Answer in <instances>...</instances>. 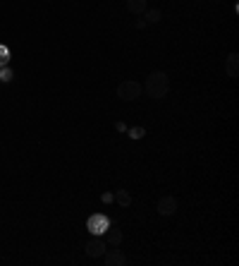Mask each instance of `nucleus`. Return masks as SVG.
Returning a JSON list of instances; mask_svg holds the SVG:
<instances>
[{"label": "nucleus", "mask_w": 239, "mask_h": 266, "mask_svg": "<svg viewBox=\"0 0 239 266\" xmlns=\"http://www.w3.org/2000/svg\"><path fill=\"white\" fill-rule=\"evenodd\" d=\"M143 91L151 98H165L167 91H170V77L163 70H153V72L146 77V84H143Z\"/></svg>", "instance_id": "nucleus-1"}, {"label": "nucleus", "mask_w": 239, "mask_h": 266, "mask_svg": "<svg viewBox=\"0 0 239 266\" xmlns=\"http://www.w3.org/2000/svg\"><path fill=\"white\" fill-rule=\"evenodd\" d=\"M115 94H118L120 101H139L143 94V86L139 82H134V79H127V82H120Z\"/></svg>", "instance_id": "nucleus-2"}, {"label": "nucleus", "mask_w": 239, "mask_h": 266, "mask_svg": "<svg viewBox=\"0 0 239 266\" xmlns=\"http://www.w3.org/2000/svg\"><path fill=\"white\" fill-rule=\"evenodd\" d=\"M155 211H158L160 216H175V214H177V199H175L172 194H167V197H163V199H158Z\"/></svg>", "instance_id": "nucleus-3"}, {"label": "nucleus", "mask_w": 239, "mask_h": 266, "mask_svg": "<svg viewBox=\"0 0 239 266\" xmlns=\"http://www.w3.org/2000/svg\"><path fill=\"white\" fill-rule=\"evenodd\" d=\"M103 262H106V266H124L127 264V254L122 252V250H110V252L106 250Z\"/></svg>", "instance_id": "nucleus-4"}, {"label": "nucleus", "mask_w": 239, "mask_h": 266, "mask_svg": "<svg viewBox=\"0 0 239 266\" xmlns=\"http://www.w3.org/2000/svg\"><path fill=\"white\" fill-rule=\"evenodd\" d=\"M225 74L230 79H237L239 77V53H230L225 58Z\"/></svg>", "instance_id": "nucleus-5"}, {"label": "nucleus", "mask_w": 239, "mask_h": 266, "mask_svg": "<svg viewBox=\"0 0 239 266\" xmlns=\"http://www.w3.org/2000/svg\"><path fill=\"white\" fill-rule=\"evenodd\" d=\"M86 226H89V230H94L96 235H101V233H106V230L110 228V221H108L106 216H101V214H98V216L89 218V223H86Z\"/></svg>", "instance_id": "nucleus-6"}, {"label": "nucleus", "mask_w": 239, "mask_h": 266, "mask_svg": "<svg viewBox=\"0 0 239 266\" xmlns=\"http://www.w3.org/2000/svg\"><path fill=\"white\" fill-rule=\"evenodd\" d=\"M84 250H86V254H89V257H94V259H96V257H103V254H106V242L96 238V240L86 242V247H84Z\"/></svg>", "instance_id": "nucleus-7"}, {"label": "nucleus", "mask_w": 239, "mask_h": 266, "mask_svg": "<svg viewBox=\"0 0 239 266\" xmlns=\"http://www.w3.org/2000/svg\"><path fill=\"white\" fill-rule=\"evenodd\" d=\"M127 10H129V14H143L146 10H148V0H127Z\"/></svg>", "instance_id": "nucleus-8"}, {"label": "nucleus", "mask_w": 239, "mask_h": 266, "mask_svg": "<svg viewBox=\"0 0 239 266\" xmlns=\"http://www.w3.org/2000/svg\"><path fill=\"white\" fill-rule=\"evenodd\" d=\"M143 19H146V24H158V22L163 19V12H160L158 7H151V10L143 12Z\"/></svg>", "instance_id": "nucleus-9"}, {"label": "nucleus", "mask_w": 239, "mask_h": 266, "mask_svg": "<svg viewBox=\"0 0 239 266\" xmlns=\"http://www.w3.org/2000/svg\"><path fill=\"white\" fill-rule=\"evenodd\" d=\"M108 238H110V247H120L122 240H124V235H122L120 228H108Z\"/></svg>", "instance_id": "nucleus-10"}, {"label": "nucleus", "mask_w": 239, "mask_h": 266, "mask_svg": "<svg viewBox=\"0 0 239 266\" xmlns=\"http://www.w3.org/2000/svg\"><path fill=\"white\" fill-rule=\"evenodd\" d=\"M113 199H115V202H118L120 206H129V204H131V194L127 192V190H118Z\"/></svg>", "instance_id": "nucleus-11"}, {"label": "nucleus", "mask_w": 239, "mask_h": 266, "mask_svg": "<svg viewBox=\"0 0 239 266\" xmlns=\"http://www.w3.org/2000/svg\"><path fill=\"white\" fill-rule=\"evenodd\" d=\"M129 134L134 137V139H141V137H143V127H134V130H129Z\"/></svg>", "instance_id": "nucleus-12"}]
</instances>
